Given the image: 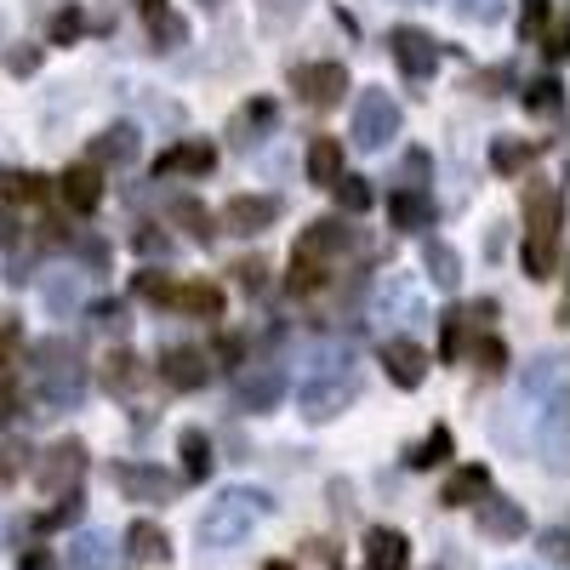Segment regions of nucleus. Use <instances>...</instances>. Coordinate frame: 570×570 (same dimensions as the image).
<instances>
[{
  "label": "nucleus",
  "mask_w": 570,
  "mask_h": 570,
  "mask_svg": "<svg viewBox=\"0 0 570 570\" xmlns=\"http://www.w3.org/2000/svg\"><path fill=\"white\" fill-rule=\"evenodd\" d=\"M86 394V365H80V348L63 343V337H46L35 348V400L46 416H58V411H75Z\"/></svg>",
  "instance_id": "f257e3e1"
},
{
  "label": "nucleus",
  "mask_w": 570,
  "mask_h": 570,
  "mask_svg": "<svg viewBox=\"0 0 570 570\" xmlns=\"http://www.w3.org/2000/svg\"><path fill=\"white\" fill-rule=\"evenodd\" d=\"M354 394H360V371H354V354L348 348H320V360H314V376L303 383V416H314V422H325V416H337V411H348L354 405Z\"/></svg>",
  "instance_id": "f03ea898"
},
{
  "label": "nucleus",
  "mask_w": 570,
  "mask_h": 570,
  "mask_svg": "<svg viewBox=\"0 0 570 570\" xmlns=\"http://www.w3.org/2000/svg\"><path fill=\"white\" fill-rule=\"evenodd\" d=\"M268 513V502L257 497V491H228V497H217L212 502V513L200 519V537L212 542V548H223V542H240L257 519Z\"/></svg>",
  "instance_id": "7ed1b4c3"
},
{
  "label": "nucleus",
  "mask_w": 570,
  "mask_h": 570,
  "mask_svg": "<svg viewBox=\"0 0 570 570\" xmlns=\"http://www.w3.org/2000/svg\"><path fill=\"white\" fill-rule=\"evenodd\" d=\"M394 137H400V104L389 91L365 86V98L354 104V142L360 149H389Z\"/></svg>",
  "instance_id": "20e7f679"
},
{
  "label": "nucleus",
  "mask_w": 570,
  "mask_h": 570,
  "mask_svg": "<svg viewBox=\"0 0 570 570\" xmlns=\"http://www.w3.org/2000/svg\"><path fill=\"white\" fill-rule=\"evenodd\" d=\"M292 86L303 91L308 109H337L348 98V69L343 63H297L292 69Z\"/></svg>",
  "instance_id": "39448f33"
},
{
  "label": "nucleus",
  "mask_w": 570,
  "mask_h": 570,
  "mask_svg": "<svg viewBox=\"0 0 570 570\" xmlns=\"http://www.w3.org/2000/svg\"><path fill=\"white\" fill-rule=\"evenodd\" d=\"M80 473H86V445H80V440H58L52 451L40 456V468H35V480H40V491H58V497H75V491H80Z\"/></svg>",
  "instance_id": "423d86ee"
},
{
  "label": "nucleus",
  "mask_w": 570,
  "mask_h": 570,
  "mask_svg": "<svg viewBox=\"0 0 570 570\" xmlns=\"http://www.w3.org/2000/svg\"><path fill=\"white\" fill-rule=\"evenodd\" d=\"M389 46H394V63L411 75V80H428L440 69V40L428 35V29H411V23H400L394 35H389Z\"/></svg>",
  "instance_id": "0eeeda50"
},
{
  "label": "nucleus",
  "mask_w": 570,
  "mask_h": 570,
  "mask_svg": "<svg viewBox=\"0 0 570 570\" xmlns=\"http://www.w3.org/2000/svg\"><path fill=\"white\" fill-rule=\"evenodd\" d=\"M279 394H285V371H279L274 360L246 365L240 376H234V400H240V411H274Z\"/></svg>",
  "instance_id": "6e6552de"
},
{
  "label": "nucleus",
  "mask_w": 570,
  "mask_h": 570,
  "mask_svg": "<svg viewBox=\"0 0 570 570\" xmlns=\"http://www.w3.org/2000/svg\"><path fill=\"white\" fill-rule=\"evenodd\" d=\"M274 217H279L274 195H234L223 206V228L228 234H263V228H274Z\"/></svg>",
  "instance_id": "1a4fd4ad"
},
{
  "label": "nucleus",
  "mask_w": 570,
  "mask_h": 570,
  "mask_svg": "<svg viewBox=\"0 0 570 570\" xmlns=\"http://www.w3.org/2000/svg\"><path fill=\"white\" fill-rule=\"evenodd\" d=\"M115 480H120V491L126 497H137V502H171V491H177V480L166 468H149V462H126V468H115Z\"/></svg>",
  "instance_id": "9d476101"
},
{
  "label": "nucleus",
  "mask_w": 570,
  "mask_h": 570,
  "mask_svg": "<svg viewBox=\"0 0 570 570\" xmlns=\"http://www.w3.org/2000/svg\"><path fill=\"white\" fill-rule=\"evenodd\" d=\"M354 246V228H343L337 217H320V223H308L303 228V240H297V257L303 263H325V257H337V252H348Z\"/></svg>",
  "instance_id": "9b49d317"
},
{
  "label": "nucleus",
  "mask_w": 570,
  "mask_h": 570,
  "mask_svg": "<svg viewBox=\"0 0 570 570\" xmlns=\"http://www.w3.org/2000/svg\"><path fill=\"white\" fill-rule=\"evenodd\" d=\"M383 365H389V383L394 389H422V376H428V354L411 337H389L383 343Z\"/></svg>",
  "instance_id": "f8f14e48"
},
{
  "label": "nucleus",
  "mask_w": 570,
  "mask_h": 570,
  "mask_svg": "<svg viewBox=\"0 0 570 570\" xmlns=\"http://www.w3.org/2000/svg\"><path fill=\"white\" fill-rule=\"evenodd\" d=\"M160 376H166L177 394H195V389H206L212 365H206L200 348H166V354H160Z\"/></svg>",
  "instance_id": "ddd939ff"
},
{
  "label": "nucleus",
  "mask_w": 570,
  "mask_h": 570,
  "mask_svg": "<svg viewBox=\"0 0 570 570\" xmlns=\"http://www.w3.org/2000/svg\"><path fill=\"white\" fill-rule=\"evenodd\" d=\"M376 320H422V292L405 279V274H389L383 285H376Z\"/></svg>",
  "instance_id": "4468645a"
},
{
  "label": "nucleus",
  "mask_w": 570,
  "mask_h": 570,
  "mask_svg": "<svg viewBox=\"0 0 570 570\" xmlns=\"http://www.w3.org/2000/svg\"><path fill=\"white\" fill-rule=\"evenodd\" d=\"M274 126H279L274 104H268V98H252V104H246L240 115L228 120V142H234V149H257V142H263V137H268Z\"/></svg>",
  "instance_id": "2eb2a0df"
},
{
  "label": "nucleus",
  "mask_w": 570,
  "mask_h": 570,
  "mask_svg": "<svg viewBox=\"0 0 570 570\" xmlns=\"http://www.w3.org/2000/svg\"><path fill=\"white\" fill-rule=\"evenodd\" d=\"M519 389H525L531 400L564 405V360H559V354H537V360L525 365V376H519Z\"/></svg>",
  "instance_id": "dca6fc26"
},
{
  "label": "nucleus",
  "mask_w": 570,
  "mask_h": 570,
  "mask_svg": "<svg viewBox=\"0 0 570 570\" xmlns=\"http://www.w3.org/2000/svg\"><path fill=\"white\" fill-rule=\"evenodd\" d=\"M480 531L491 542H513V537H525V508L508 502V497H485L480 502Z\"/></svg>",
  "instance_id": "f3484780"
},
{
  "label": "nucleus",
  "mask_w": 570,
  "mask_h": 570,
  "mask_svg": "<svg viewBox=\"0 0 570 570\" xmlns=\"http://www.w3.org/2000/svg\"><path fill=\"white\" fill-rule=\"evenodd\" d=\"M126 559H131V564H166V559H171V537L155 525V519H131Z\"/></svg>",
  "instance_id": "a211bd4d"
},
{
  "label": "nucleus",
  "mask_w": 570,
  "mask_h": 570,
  "mask_svg": "<svg viewBox=\"0 0 570 570\" xmlns=\"http://www.w3.org/2000/svg\"><path fill=\"white\" fill-rule=\"evenodd\" d=\"M104 389L109 394H120V400H137L142 394V383H149V371H142V360L137 354H126V348H115L109 360H104Z\"/></svg>",
  "instance_id": "6ab92c4d"
},
{
  "label": "nucleus",
  "mask_w": 570,
  "mask_h": 570,
  "mask_svg": "<svg viewBox=\"0 0 570 570\" xmlns=\"http://www.w3.org/2000/svg\"><path fill=\"white\" fill-rule=\"evenodd\" d=\"M411 564V542L389 525L365 531V570H405Z\"/></svg>",
  "instance_id": "aec40b11"
},
{
  "label": "nucleus",
  "mask_w": 570,
  "mask_h": 570,
  "mask_svg": "<svg viewBox=\"0 0 570 570\" xmlns=\"http://www.w3.org/2000/svg\"><path fill=\"white\" fill-rule=\"evenodd\" d=\"M58 188H63V200H69V212H98V200H104V177H98V166H69L63 177H58Z\"/></svg>",
  "instance_id": "412c9836"
},
{
  "label": "nucleus",
  "mask_w": 570,
  "mask_h": 570,
  "mask_svg": "<svg viewBox=\"0 0 570 570\" xmlns=\"http://www.w3.org/2000/svg\"><path fill=\"white\" fill-rule=\"evenodd\" d=\"M137 149H142L137 126H109L98 142H91V160H86V166H131Z\"/></svg>",
  "instance_id": "4be33fe9"
},
{
  "label": "nucleus",
  "mask_w": 570,
  "mask_h": 570,
  "mask_svg": "<svg viewBox=\"0 0 570 570\" xmlns=\"http://www.w3.org/2000/svg\"><path fill=\"white\" fill-rule=\"evenodd\" d=\"M217 166V149H212V142H177V149H166L160 155V177H206Z\"/></svg>",
  "instance_id": "5701e85b"
},
{
  "label": "nucleus",
  "mask_w": 570,
  "mask_h": 570,
  "mask_svg": "<svg viewBox=\"0 0 570 570\" xmlns=\"http://www.w3.org/2000/svg\"><path fill=\"white\" fill-rule=\"evenodd\" d=\"M491 497V468L480 462H468L451 473V485H445V508H473V502H485Z\"/></svg>",
  "instance_id": "b1692460"
},
{
  "label": "nucleus",
  "mask_w": 570,
  "mask_h": 570,
  "mask_svg": "<svg viewBox=\"0 0 570 570\" xmlns=\"http://www.w3.org/2000/svg\"><path fill=\"white\" fill-rule=\"evenodd\" d=\"M171 308L195 314V320H217L223 314V292L206 279H188V285H171Z\"/></svg>",
  "instance_id": "393cba45"
},
{
  "label": "nucleus",
  "mask_w": 570,
  "mask_h": 570,
  "mask_svg": "<svg viewBox=\"0 0 570 570\" xmlns=\"http://www.w3.org/2000/svg\"><path fill=\"white\" fill-rule=\"evenodd\" d=\"M537 155H542V142H531V137H497V142H491V166H497L502 177L525 171Z\"/></svg>",
  "instance_id": "a878e982"
},
{
  "label": "nucleus",
  "mask_w": 570,
  "mask_h": 570,
  "mask_svg": "<svg viewBox=\"0 0 570 570\" xmlns=\"http://www.w3.org/2000/svg\"><path fill=\"white\" fill-rule=\"evenodd\" d=\"M422 268H428V279H434L440 292H456V279H462V257H456L445 240H428V246H422Z\"/></svg>",
  "instance_id": "bb28decb"
},
{
  "label": "nucleus",
  "mask_w": 570,
  "mask_h": 570,
  "mask_svg": "<svg viewBox=\"0 0 570 570\" xmlns=\"http://www.w3.org/2000/svg\"><path fill=\"white\" fill-rule=\"evenodd\" d=\"M177 456H183V480H206L212 473V440L200 434V428H183Z\"/></svg>",
  "instance_id": "cd10ccee"
},
{
  "label": "nucleus",
  "mask_w": 570,
  "mask_h": 570,
  "mask_svg": "<svg viewBox=\"0 0 570 570\" xmlns=\"http://www.w3.org/2000/svg\"><path fill=\"white\" fill-rule=\"evenodd\" d=\"M308 177L325 183V188L343 177V149H337V137H314V142H308Z\"/></svg>",
  "instance_id": "c85d7f7f"
},
{
  "label": "nucleus",
  "mask_w": 570,
  "mask_h": 570,
  "mask_svg": "<svg viewBox=\"0 0 570 570\" xmlns=\"http://www.w3.org/2000/svg\"><path fill=\"white\" fill-rule=\"evenodd\" d=\"M525 212H531V228L542 234V240H553V228H559V188H531L525 195Z\"/></svg>",
  "instance_id": "c756f323"
},
{
  "label": "nucleus",
  "mask_w": 570,
  "mask_h": 570,
  "mask_svg": "<svg viewBox=\"0 0 570 570\" xmlns=\"http://www.w3.org/2000/svg\"><path fill=\"white\" fill-rule=\"evenodd\" d=\"M46 188H52V183H46L40 171H12V166L0 171V200H12V206L18 200H46Z\"/></svg>",
  "instance_id": "7c9ffc66"
},
{
  "label": "nucleus",
  "mask_w": 570,
  "mask_h": 570,
  "mask_svg": "<svg viewBox=\"0 0 570 570\" xmlns=\"http://www.w3.org/2000/svg\"><path fill=\"white\" fill-rule=\"evenodd\" d=\"M389 212H394V228H428L434 223V206H428V195H416V188H400Z\"/></svg>",
  "instance_id": "2f4dec72"
},
{
  "label": "nucleus",
  "mask_w": 570,
  "mask_h": 570,
  "mask_svg": "<svg viewBox=\"0 0 570 570\" xmlns=\"http://www.w3.org/2000/svg\"><path fill=\"white\" fill-rule=\"evenodd\" d=\"M525 274H531V279H553V274H559V240H542V234H531V240H525Z\"/></svg>",
  "instance_id": "473e14b6"
},
{
  "label": "nucleus",
  "mask_w": 570,
  "mask_h": 570,
  "mask_svg": "<svg viewBox=\"0 0 570 570\" xmlns=\"http://www.w3.org/2000/svg\"><path fill=\"white\" fill-rule=\"evenodd\" d=\"M456 451V434H451V428L440 422V428H428V440L411 451V468H434V462H445Z\"/></svg>",
  "instance_id": "72a5a7b5"
},
{
  "label": "nucleus",
  "mask_w": 570,
  "mask_h": 570,
  "mask_svg": "<svg viewBox=\"0 0 570 570\" xmlns=\"http://www.w3.org/2000/svg\"><path fill=\"white\" fill-rule=\"evenodd\" d=\"M331 195H337L343 212H371V183H365V177H348V171H343L337 183H331Z\"/></svg>",
  "instance_id": "f704fd0d"
},
{
  "label": "nucleus",
  "mask_w": 570,
  "mask_h": 570,
  "mask_svg": "<svg viewBox=\"0 0 570 570\" xmlns=\"http://www.w3.org/2000/svg\"><path fill=\"white\" fill-rule=\"evenodd\" d=\"M171 217H177V223H188V234H195L200 246H212V234H217V228H212V212H206L200 200H177V206H171Z\"/></svg>",
  "instance_id": "c9c22d12"
},
{
  "label": "nucleus",
  "mask_w": 570,
  "mask_h": 570,
  "mask_svg": "<svg viewBox=\"0 0 570 570\" xmlns=\"http://www.w3.org/2000/svg\"><path fill=\"white\" fill-rule=\"evenodd\" d=\"M548 23H553V0H525V7H519V35L525 40H542Z\"/></svg>",
  "instance_id": "e433bc0d"
},
{
  "label": "nucleus",
  "mask_w": 570,
  "mask_h": 570,
  "mask_svg": "<svg viewBox=\"0 0 570 570\" xmlns=\"http://www.w3.org/2000/svg\"><path fill=\"white\" fill-rule=\"evenodd\" d=\"M559 104H564V86H559V80L525 86V109H531V115H559Z\"/></svg>",
  "instance_id": "4c0bfd02"
},
{
  "label": "nucleus",
  "mask_w": 570,
  "mask_h": 570,
  "mask_svg": "<svg viewBox=\"0 0 570 570\" xmlns=\"http://www.w3.org/2000/svg\"><path fill=\"white\" fill-rule=\"evenodd\" d=\"M131 246H137L142 257H166V252H171V234H160L155 223H137V228H131Z\"/></svg>",
  "instance_id": "58836bf2"
},
{
  "label": "nucleus",
  "mask_w": 570,
  "mask_h": 570,
  "mask_svg": "<svg viewBox=\"0 0 570 570\" xmlns=\"http://www.w3.org/2000/svg\"><path fill=\"white\" fill-rule=\"evenodd\" d=\"M303 7H308V0H263V23L268 29H292L303 18Z\"/></svg>",
  "instance_id": "ea45409f"
},
{
  "label": "nucleus",
  "mask_w": 570,
  "mask_h": 570,
  "mask_svg": "<svg viewBox=\"0 0 570 570\" xmlns=\"http://www.w3.org/2000/svg\"><path fill=\"white\" fill-rule=\"evenodd\" d=\"M473 360H480V371H502L508 365V343L502 337H480V343H462Z\"/></svg>",
  "instance_id": "a19ab883"
},
{
  "label": "nucleus",
  "mask_w": 570,
  "mask_h": 570,
  "mask_svg": "<svg viewBox=\"0 0 570 570\" xmlns=\"http://www.w3.org/2000/svg\"><path fill=\"white\" fill-rule=\"evenodd\" d=\"M80 29H86V12H80V7H58V18H52V46L80 40Z\"/></svg>",
  "instance_id": "79ce46f5"
},
{
  "label": "nucleus",
  "mask_w": 570,
  "mask_h": 570,
  "mask_svg": "<svg viewBox=\"0 0 570 570\" xmlns=\"http://www.w3.org/2000/svg\"><path fill=\"white\" fill-rule=\"evenodd\" d=\"M451 7H456V18H468V23H497L508 0H451Z\"/></svg>",
  "instance_id": "37998d69"
},
{
  "label": "nucleus",
  "mask_w": 570,
  "mask_h": 570,
  "mask_svg": "<svg viewBox=\"0 0 570 570\" xmlns=\"http://www.w3.org/2000/svg\"><path fill=\"white\" fill-rule=\"evenodd\" d=\"M400 177H405V188H416V195H422V188H428V155L411 149V155L400 160Z\"/></svg>",
  "instance_id": "c03bdc74"
},
{
  "label": "nucleus",
  "mask_w": 570,
  "mask_h": 570,
  "mask_svg": "<svg viewBox=\"0 0 570 570\" xmlns=\"http://www.w3.org/2000/svg\"><path fill=\"white\" fill-rule=\"evenodd\" d=\"M18 343H23V325H18V314H0V365H7V360L18 354Z\"/></svg>",
  "instance_id": "a18cd8bd"
},
{
  "label": "nucleus",
  "mask_w": 570,
  "mask_h": 570,
  "mask_svg": "<svg viewBox=\"0 0 570 570\" xmlns=\"http://www.w3.org/2000/svg\"><path fill=\"white\" fill-rule=\"evenodd\" d=\"M7 69L12 75H35L40 69V46H7Z\"/></svg>",
  "instance_id": "49530a36"
},
{
  "label": "nucleus",
  "mask_w": 570,
  "mask_h": 570,
  "mask_svg": "<svg viewBox=\"0 0 570 570\" xmlns=\"http://www.w3.org/2000/svg\"><path fill=\"white\" fill-rule=\"evenodd\" d=\"M155 40H160V46H183V40H188V23H183V18L155 12Z\"/></svg>",
  "instance_id": "de8ad7c7"
},
{
  "label": "nucleus",
  "mask_w": 570,
  "mask_h": 570,
  "mask_svg": "<svg viewBox=\"0 0 570 570\" xmlns=\"http://www.w3.org/2000/svg\"><path fill=\"white\" fill-rule=\"evenodd\" d=\"M75 252H80V263H91V268H104V263H109V246L98 240V234H80Z\"/></svg>",
  "instance_id": "09e8293b"
},
{
  "label": "nucleus",
  "mask_w": 570,
  "mask_h": 570,
  "mask_svg": "<svg viewBox=\"0 0 570 570\" xmlns=\"http://www.w3.org/2000/svg\"><path fill=\"white\" fill-rule=\"evenodd\" d=\"M542 40H548V46H542V52H548V58H553V63H559V58H564V52H570V46H564V40H570V29H564V18H553V23H548V35H542Z\"/></svg>",
  "instance_id": "8fccbe9b"
},
{
  "label": "nucleus",
  "mask_w": 570,
  "mask_h": 570,
  "mask_svg": "<svg viewBox=\"0 0 570 570\" xmlns=\"http://www.w3.org/2000/svg\"><path fill=\"white\" fill-rule=\"evenodd\" d=\"M440 348H445V360L462 354V314H456V308L445 314V337H440Z\"/></svg>",
  "instance_id": "3c124183"
},
{
  "label": "nucleus",
  "mask_w": 570,
  "mask_h": 570,
  "mask_svg": "<svg viewBox=\"0 0 570 570\" xmlns=\"http://www.w3.org/2000/svg\"><path fill=\"white\" fill-rule=\"evenodd\" d=\"M240 285H246V292H263V285H268V263L246 257V263H240Z\"/></svg>",
  "instance_id": "603ef678"
},
{
  "label": "nucleus",
  "mask_w": 570,
  "mask_h": 570,
  "mask_svg": "<svg viewBox=\"0 0 570 570\" xmlns=\"http://www.w3.org/2000/svg\"><path fill=\"white\" fill-rule=\"evenodd\" d=\"M137 292H142V297H155V303H171V285H166L160 274H137Z\"/></svg>",
  "instance_id": "864d4df0"
},
{
  "label": "nucleus",
  "mask_w": 570,
  "mask_h": 570,
  "mask_svg": "<svg viewBox=\"0 0 570 570\" xmlns=\"http://www.w3.org/2000/svg\"><path fill=\"white\" fill-rule=\"evenodd\" d=\"M18 416V383H7V376H0V428H7Z\"/></svg>",
  "instance_id": "5fc2aeb1"
},
{
  "label": "nucleus",
  "mask_w": 570,
  "mask_h": 570,
  "mask_svg": "<svg viewBox=\"0 0 570 570\" xmlns=\"http://www.w3.org/2000/svg\"><path fill=\"white\" fill-rule=\"evenodd\" d=\"M542 548H548V559H553V564H564V531H559V525L542 537Z\"/></svg>",
  "instance_id": "6e6d98bb"
},
{
  "label": "nucleus",
  "mask_w": 570,
  "mask_h": 570,
  "mask_svg": "<svg viewBox=\"0 0 570 570\" xmlns=\"http://www.w3.org/2000/svg\"><path fill=\"white\" fill-rule=\"evenodd\" d=\"M98 325H126L120 320V303H98Z\"/></svg>",
  "instance_id": "4d7b16f0"
},
{
  "label": "nucleus",
  "mask_w": 570,
  "mask_h": 570,
  "mask_svg": "<svg viewBox=\"0 0 570 570\" xmlns=\"http://www.w3.org/2000/svg\"><path fill=\"white\" fill-rule=\"evenodd\" d=\"M12 234H18V223H12L7 212H0V246H12Z\"/></svg>",
  "instance_id": "13d9d810"
},
{
  "label": "nucleus",
  "mask_w": 570,
  "mask_h": 570,
  "mask_svg": "<svg viewBox=\"0 0 570 570\" xmlns=\"http://www.w3.org/2000/svg\"><path fill=\"white\" fill-rule=\"evenodd\" d=\"M263 570H297V564H292V559H268Z\"/></svg>",
  "instance_id": "bf43d9fd"
},
{
  "label": "nucleus",
  "mask_w": 570,
  "mask_h": 570,
  "mask_svg": "<svg viewBox=\"0 0 570 570\" xmlns=\"http://www.w3.org/2000/svg\"><path fill=\"white\" fill-rule=\"evenodd\" d=\"M137 7H142V12H160V0H137Z\"/></svg>",
  "instance_id": "052dcab7"
},
{
  "label": "nucleus",
  "mask_w": 570,
  "mask_h": 570,
  "mask_svg": "<svg viewBox=\"0 0 570 570\" xmlns=\"http://www.w3.org/2000/svg\"><path fill=\"white\" fill-rule=\"evenodd\" d=\"M200 7H212V12H217V7H223V0H200Z\"/></svg>",
  "instance_id": "680f3d73"
},
{
  "label": "nucleus",
  "mask_w": 570,
  "mask_h": 570,
  "mask_svg": "<svg viewBox=\"0 0 570 570\" xmlns=\"http://www.w3.org/2000/svg\"><path fill=\"white\" fill-rule=\"evenodd\" d=\"M411 7H416V0H411Z\"/></svg>",
  "instance_id": "e2e57ef3"
}]
</instances>
